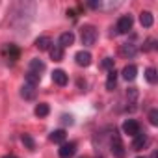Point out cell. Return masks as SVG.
I'll return each instance as SVG.
<instances>
[{
    "instance_id": "6da1fadb",
    "label": "cell",
    "mask_w": 158,
    "mask_h": 158,
    "mask_svg": "<svg viewBox=\"0 0 158 158\" xmlns=\"http://www.w3.org/2000/svg\"><path fill=\"white\" fill-rule=\"evenodd\" d=\"M97 37H99V32H97V28H95V26H84V28H82V34H80L82 45L91 47V45H95Z\"/></svg>"
},
{
    "instance_id": "7a4b0ae2",
    "label": "cell",
    "mask_w": 158,
    "mask_h": 158,
    "mask_svg": "<svg viewBox=\"0 0 158 158\" xmlns=\"http://www.w3.org/2000/svg\"><path fill=\"white\" fill-rule=\"evenodd\" d=\"M110 147H112V154H114L115 158H125V156H127V151H125V145H123V141H121L119 134H115V132H114L112 141H110Z\"/></svg>"
},
{
    "instance_id": "3957f363",
    "label": "cell",
    "mask_w": 158,
    "mask_h": 158,
    "mask_svg": "<svg viewBox=\"0 0 158 158\" xmlns=\"http://www.w3.org/2000/svg\"><path fill=\"white\" fill-rule=\"evenodd\" d=\"M76 152V143L74 141H69V143H61L60 149H58V154L60 158H73Z\"/></svg>"
},
{
    "instance_id": "277c9868",
    "label": "cell",
    "mask_w": 158,
    "mask_h": 158,
    "mask_svg": "<svg viewBox=\"0 0 158 158\" xmlns=\"http://www.w3.org/2000/svg\"><path fill=\"white\" fill-rule=\"evenodd\" d=\"M115 30H117L119 34H128V32L132 30V17H130V15H123V17H119Z\"/></svg>"
},
{
    "instance_id": "5b68a950",
    "label": "cell",
    "mask_w": 158,
    "mask_h": 158,
    "mask_svg": "<svg viewBox=\"0 0 158 158\" xmlns=\"http://www.w3.org/2000/svg\"><path fill=\"white\" fill-rule=\"evenodd\" d=\"M123 132L127 134V136H136V134H139V123L136 121V119H127L125 123H123Z\"/></svg>"
},
{
    "instance_id": "8992f818",
    "label": "cell",
    "mask_w": 158,
    "mask_h": 158,
    "mask_svg": "<svg viewBox=\"0 0 158 158\" xmlns=\"http://www.w3.org/2000/svg\"><path fill=\"white\" fill-rule=\"evenodd\" d=\"M52 82L58 84V86H67L69 76H67L65 71H61V69H54V73H52Z\"/></svg>"
},
{
    "instance_id": "52a82bcc",
    "label": "cell",
    "mask_w": 158,
    "mask_h": 158,
    "mask_svg": "<svg viewBox=\"0 0 158 158\" xmlns=\"http://www.w3.org/2000/svg\"><path fill=\"white\" fill-rule=\"evenodd\" d=\"M74 60H76V63L80 65V67H89V65H91V54H89L88 50H80V52H76Z\"/></svg>"
},
{
    "instance_id": "ba28073f",
    "label": "cell",
    "mask_w": 158,
    "mask_h": 158,
    "mask_svg": "<svg viewBox=\"0 0 158 158\" xmlns=\"http://www.w3.org/2000/svg\"><path fill=\"white\" fill-rule=\"evenodd\" d=\"M35 95H37L35 86H32V84H24V86L21 88V97H23L24 101H34Z\"/></svg>"
},
{
    "instance_id": "9c48e42d",
    "label": "cell",
    "mask_w": 158,
    "mask_h": 158,
    "mask_svg": "<svg viewBox=\"0 0 158 158\" xmlns=\"http://www.w3.org/2000/svg\"><path fill=\"white\" fill-rule=\"evenodd\" d=\"M147 143H149L147 134H145V132H143V134L139 132V134H136V136H134V139H132V149H134V151H139V149H143Z\"/></svg>"
},
{
    "instance_id": "30bf717a",
    "label": "cell",
    "mask_w": 158,
    "mask_h": 158,
    "mask_svg": "<svg viewBox=\"0 0 158 158\" xmlns=\"http://www.w3.org/2000/svg\"><path fill=\"white\" fill-rule=\"evenodd\" d=\"M139 23H141L143 28H151V26L154 24L152 13H151V11H141V13H139Z\"/></svg>"
},
{
    "instance_id": "8fae6325",
    "label": "cell",
    "mask_w": 158,
    "mask_h": 158,
    "mask_svg": "<svg viewBox=\"0 0 158 158\" xmlns=\"http://www.w3.org/2000/svg\"><path fill=\"white\" fill-rule=\"evenodd\" d=\"M136 52H138V48H136L132 43H125V45H121V48H119V54L125 56V58H132V56H136Z\"/></svg>"
},
{
    "instance_id": "7c38bea8",
    "label": "cell",
    "mask_w": 158,
    "mask_h": 158,
    "mask_svg": "<svg viewBox=\"0 0 158 158\" xmlns=\"http://www.w3.org/2000/svg\"><path fill=\"white\" fill-rule=\"evenodd\" d=\"M121 74H123V78H125L127 82H132L134 78H136V74H138V67L136 65H127Z\"/></svg>"
},
{
    "instance_id": "4fadbf2b",
    "label": "cell",
    "mask_w": 158,
    "mask_h": 158,
    "mask_svg": "<svg viewBox=\"0 0 158 158\" xmlns=\"http://www.w3.org/2000/svg\"><path fill=\"white\" fill-rule=\"evenodd\" d=\"M35 47H37L39 50H48V48L52 47V39H50L48 35H41V37L35 39Z\"/></svg>"
},
{
    "instance_id": "5bb4252c",
    "label": "cell",
    "mask_w": 158,
    "mask_h": 158,
    "mask_svg": "<svg viewBox=\"0 0 158 158\" xmlns=\"http://www.w3.org/2000/svg\"><path fill=\"white\" fill-rule=\"evenodd\" d=\"M74 43V34L73 32H63L61 35H60V47L63 48V47H71Z\"/></svg>"
},
{
    "instance_id": "9a60e30c",
    "label": "cell",
    "mask_w": 158,
    "mask_h": 158,
    "mask_svg": "<svg viewBox=\"0 0 158 158\" xmlns=\"http://www.w3.org/2000/svg\"><path fill=\"white\" fill-rule=\"evenodd\" d=\"M48 52H50V58H52L54 61H61V60H63V48H61L60 45H52V47L48 48Z\"/></svg>"
},
{
    "instance_id": "2e32d148",
    "label": "cell",
    "mask_w": 158,
    "mask_h": 158,
    "mask_svg": "<svg viewBox=\"0 0 158 158\" xmlns=\"http://www.w3.org/2000/svg\"><path fill=\"white\" fill-rule=\"evenodd\" d=\"M34 114H35L37 117H47V115L50 114V106H48L47 102H39V104L35 106V110H34Z\"/></svg>"
},
{
    "instance_id": "e0dca14e",
    "label": "cell",
    "mask_w": 158,
    "mask_h": 158,
    "mask_svg": "<svg viewBox=\"0 0 158 158\" xmlns=\"http://www.w3.org/2000/svg\"><path fill=\"white\" fill-rule=\"evenodd\" d=\"M65 138H67V134H65L63 128L54 130V132L50 134V141H52V143H65Z\"/></svg>"
},
{
    "instance_id": "ac0fdd59",
    "label": "cell",
    "mask_w": 158,
    "mask_h": 158,
    "mask_svg": "<svg viewBox=\"0 0 158 158\" xmlns=\"http://www.w3.org/2000/svg\"><path fill=\"white\" fill-rule=\"evenodd\" d=\"M30 71H32V73H37V74L43 73V71H45V63H43L39 58H34V60L30 61Z\"/></svg>"
},
{
    "instance_id": "d6986e66",
    "label": "cell",
    "mask_w": 158,
    "mask_h": 158,
    "mask_svg": "<svg viewBox=\"0 0 158 158\" xmlns=\"http://www.w3.org/2000/svg\"><path fill=\"white\" fill-rule=\"evenodd\" d=\"M115 84H117V73H115V69H112V71L108 73V80H106V89H108V91H112V89L115 88Z\"/></svg>"
},
{
    "instance_id": "ffe728a7",
    "label": "cell",
    "mask_w": 158,
    "mask_h": 158,
    "mask_svg": "<svg viewBox=\"0 0 158 158\" xmlns=\"http://www.w3.org/2000/svg\"><path fill=\"white\" fill-rule=\"evenodd\" d=\"M39 80H41V74H37V73H32V71H28V73H26V84L37 86V84H39Z\"/></svg>"
},
{
    "instance_id": "44dd1931",
    "label": "cell",
    "mask_w": 158,
    "mask_h": 158,
    "mask_svg": "<svg viewBox=\"0 0 158 158\" xmlns=\"http://www.w3.org/2000/svg\"><path fill=\"white\" fill-rule=\"evenodd\" d=\"M21 141L24 143V147H26L28 151H34V149H35V141H34V138H32L30 134H23Z\"/></svg>"
},
{
    "instance_id": "7402d4cb",
    "label": "cell",
    "mask_w": 158,
    "mask_h": 158,
    "mask_svg": "<svg viewBox=\"0 0 158 158\" xmlns=\"http://www.w3.org/2000/svg\"><path fill=\"white\" fill-rule=\"evenodd\" d=\"M145 78H147V82H149V84H156V80H158V74H156V69L149 67V69L145 71Z\"/></svg>"
},
{
    "instance_id": "603a6c76",
    "label": "cell",
    "mask_w": 158,
    "mask_h": 158,
    "mask_svg": "<svg viewBox=\"0 0 158 158\" xmlns=\"http://www.w3.org/2000/svg\"><path fill=\"white\" fill-rule=\"evenodd\" d=\"M149 123H151L152 127L158 125V110H151V112H149Z\"/></svg>"
},
{
    "instance_id": "cb8c5ba5",
    "label": "cell",
    "mask_w": 158,
    "mask_h": 158,
    "mask_svg": "<svg viewBox=\"0 0 158 158\" xmlns=\"http://www.w3.org/2000/svg\"><path fill=\"white\" fill-rule=\"evenodd\" d=\"M102 67L108 69V71H112L114 69V58H104L102 60Z\"/></svg>"
},
{
    "instance_id": "d4e9b609",
    "label": "cell",
    "mask_w": 158,
    "mask_h": 158,
    "mask_svg": "<svg viewBox=\"0 0 158 158\" xmlns=\"http://www.w3.org/2000/svg\"><path fill=\"white\" fill-rule=\"evenodd\" d=\"M61 121H63V125H73V115H61Z\"/></svg>"
},
{
    "instance_id": "484cf974",
    "label": "cell",
    "mask_w": 158,
    "mask_h": 158,
    "mask_svg": "<svg viewBox=\"0 0 158 158\" xmlns=\"http://www.w3.org/2000/svg\"><path fill=\"white\" fill-rule=\"evenodd\" d=\"M99 6H101L99 2H89V8H99Z\"/></svg>"
},
{
    "instance_id": "4316f807",
    "label": "cell",
    "mask_w": 158,
    "mask_h": 158,
    "mask_svg": "<svg viewBox=\"0 0 158 158\" xmlns=\"http://www.w3.org/2000/svg\"><path fill=\"white\" fill-rule=\"evenodd\" d=\"M138 158H145V156H138Z\"/></svg>"
},
{
    "instance_id": "83f0119b",
    "label": "cell",
    "mask_w": 158,
    "mask_h": 158,
    "mask_svg": "<svg viewBox=\"0 0 158 158\" xmlns=\"http://www.w3.org/2000/svg\"><path fill=\"white\" fill-rule=\"evenodd\" d=\"M97 158H102V156H97Z\"/></svg>"
},
{
    "instance_id": "f1b7e54d",
    "label": "cell",
    "mask_w": 158,
    "mask_h": 158,
    "mask_svg": "<svg viewBox=\"0 0 158 158\" xmlns=\"http://www.w3.org/2000/svg\"><path fill=\"white\" fill-rule=\"evenodd\" d=\"M11 158H15V156H11Z\"/></svg>"
},
{
    "instance_id": "f546056e",
    "label": "cell",
    "mask_w": 158,
    "mask_h": 158,
    "mask_svg": "<svg viewBox=\"0 0 158 158\" xmlns=\"http://www.w3.org/2000/svg\"><path fill=\"white\" fill-rule=\"evenodd\" d=\"M82 158H84V156H82Z\"/></svg>"
}]
</instances>
